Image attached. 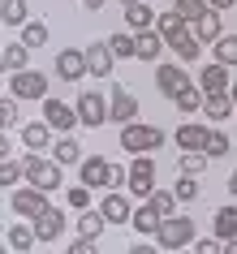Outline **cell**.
<instances>
[{"mask_svg": "<svg viewBox=\"0 0 237 254\" xmlns=\"http://www.w3.org/2000/svg\"><path fill=\"white\" fill-rule=\"evenodd\" d=\"M194 233H198V224L190 215H164L159 228H156V246L159 250H185L194 241Z\"/></svg>", "mask_w": 237, "mask_h": 254, "instance_id": "cell-1", "label": "cell"}, {"mask_svg": "<svg viewBox=\"0 0 237 254\" xmlns=\"http://www.w3.org/2000/svg\"><path fill=\"white\" fill-rule=\"evenodd\" d=\"M159 147H164V129H159V125H143V121L121 125V151L147 155V151H159Z\"/></svg>", "mask_w": 237, "mask_h": 254, "instance_id": "cell-2", "label": "cell"}, {"mask_svg": "<svg viewBox=\"0 0 237 254\" xmlns=\"http://www.w3.org/2000/svg\"><path fill=\"white\" fill-rule=\"evenodd\" d=\"M22 164H26V181H30V186L48 190V194L65 186V177H61V168H65V164H56V160H43L39 151H30V155H26Z\"/></svg>", "mask_w": 237, "mask_h": 254, "instance_id": "cell-3", "label": "cell"}, {"mask_svg": "<svg viewBox=\"0 0 237 254\" xmlns=\"http://www.w3.org/2000/svg\"><path fill=\"white\" fill-rule=\"evenodd\" d=\"M48 207H52V202H48V190L30 186V181H26L22 190H13V194H9V211L22 215V220H39Z\"/></svg>", "mask_w": 237, "mask_h": 254, "instance_id": "cell-4", "label": "cell"}, {"mask_svg": "<svg viewBox=\"0 0 237 254\" xmlns=\"http://www.w3.org/2000/svg\"><path fill=\"white\" fill-rule=\"evenodd\" d=\"M74 108H78V121L86 125V129H99L104 121H112V108H108V99L99 91H82Z\"/></svg>", "mask_w": 237, "mask_h": 254, "instance_id": "cell-5", "label": "cell"}, {"mask_svg": "<svg viewBox=\"0 0 237 254\" xmlns=\"http://www.w3.org/2000/svg\"><path fill=\"white\" fill-rule=\"evenodd\" d=\"M52 69H56V78H61V82H82L86 73H91V65H86V48H61Z\"/></svg>", "mask_w": 237, "mask_h": 254, "instance_id": "cell-6", "label": "cell"}, {"mask_svg": "<svg viewBox=\"0 0 237 254\" xmlns=\"http://www.w3.org/2000/svg\"><path fill=\"white\" fill-rule=\"evenodd\" d=\"M9 91L17 99H48V78L39 69H17V73H9Z\"/></svg>", "mask_w": 237, "mask_h": 254, "instance_id": "cell-7", "label": "cell"}, {"mask_svg": "<svg viewBox=\"0 0 237 254\" xmlns=\"http://www.w3.org/2000/svg\"><path fill=\"white\" fill-rule=\"evenodd\" d=\"M151 190H156V160L147 151V155H134V164H130V194L151 198Z\"/></svg>", "mask_w": 237, "mask_h": 254, "instance_id": "cell-8", "label": "cell"}, {"mask_svg": "<svg viewBox=\"0 0 237 254\" xmlns=\"http://www.w3.org/2000/svg\"><path fill=\"white\" fill-rule=\"evenodd\" d=\"M43 121H48V125H52L56 134H69V129H74V125H82V121H78V108H69V104H61V99H52V95H48V99H43Z\"/></svg>", "mask_w": 237, "mask_h": 254, "instance_id": "cell-9", "label": "cell"}, {"mask_svg": "<svg viewBox=\"0 0 237 254\" xmlns=\"http://www.w3.org/2000/svg\"><path fill=\"white\" fill-rule=\"evenodd\" d=\"M156 91L159 95H168V99H177V95L185 91V86H190V73H185L181 65H156Z\"/></svg>", "mask_w": 237, "mask_h": 254, "instance_id": "cell-10", "label": "cell"}, {"mask_svg": "<svg viewBox=\"0 0 237 254\" xmlns=\"http://www.w3.org/2000/svg\"><path fill=\"white\" fill-rule=\"evenodd\" d=\"M86 65H91V73H95L99 82L112 78V65H117V52H112V43H108V39L86 43Z\"/></svg>", "mask_w": 237, "mask_h": 254, "instance_id": "cell-11", "label": "cell"}, {"mask_svg": "<svg viewBox=\"0 0 237 254\" xmlns=\"http://www.w3.org/2000/svg\"><path fill=\"white\" fill-rule=\"evenodd\" d=\"M108 108H112V121H117V125H130V121L138 117V99H134L130 86H121V82H112V91H108Z\"/></svg>", "mask_w": 237, "mask_h": 254, "instance_id": "cell-12", "label": "cell"}, {"mask_svg": "<svg viewBox=\"0 0 237 254\" xmlns=\"http://www.w3.org/2000/svg\"><path fill=\"white\" fill-rule=\"evenodd\" d=\"M164 43H168V39H164L156 26H151V30H138V35H134V56H138V61H147V65H159Z\"/></svg>", "mask_w": 237, "mask_h": 254, "instance_id": "cell-13", "label": "cell"}, {"mask_svg": "<svg viewBox=\"0 0 237 254\" xmlns=\"http://www.w3.org/2000/svg\"><path fill=\"white\" fill-rule=\"evenodd\" d=\"M99 211H104L108 224H130L134 220V207H130V198H125L121 190H108L104 198H99Z\"/></svg>", "mask_w": 237, "mask_h": 254, "instance_id": "cell-14", "label": "cell"}, {"mask_svg": "<svg viewBox=\"0 0 237 254\" xmlns=\"http://www.w3.org/2000/svg\"><path fill=\"white\" fill-rule=\"evenodd\" d=\"M78 181L82 186H108V181H112V164L104 160V155H86V160L78 164Z\"/></svg>", "mask_w": 237, "mask_h": 254, "instance_id": "cell-15", "label": "cell"}, {"mask_svg": "<svg viewBox=\"0 0 237 254\" xmlns=\"http://www.w3.org/2000/svg\"><path fill=\"white\" fill-rule=\"evenodd\" d=\"M177 147L181 151H203L207 147V138H211V129L203 125V121H185V125H177Z\"/></svg>", "mask_w": 237, "mask_h": 254, "instance_id": "cell-16", "label": "cell"}, {"mask_svg": "<svg viewBox=\"0 0 237 254\" xmlns=\"http://www.w3.org/2000/svg\"><path fill=\"white\" fill-rule=\"evenodd\" d=\"M52 125L48 121H30V125H22V147L26 151H52Z\"/></svg>", "mask_w": 237, "mask_h": 254, "instance_id": "cell-17", "label": "cell"}, {"mask_svg": "<svg viewBox=\"0 0 237 254\" xmlns=\"http://www.w3.org/2000/svg\"><path fill=\"white\" fill-rule=\"evenodd\" d=\"M30 224H35L39 241H61V233H65V211H61V207H48V211H43L39 220H30Z\"/></svg>", "mask_w": 237, "mask_h": 254, "instance_id": "cell-18", "label": "cell"}, {"mask_svg": "<svg viewBox=\"0 0 237 254\" xmlns=\"http://www.w3.org/2000/svg\"><path fill=\"white\" fill-rule=\"evenodd\" d=\"M168 48L177 52V61H181V65H190V61H198V52H203V39L185 26L181 35H172V39H168Z\"/></svg>", "mask_w": 237, "mask_h": 254, "instance_id": "cell-19", "label": "cell"}, {"mask_svg": "<svg viewBox=\"0 0 237 254\" xmlns=\"http://www.w3.org/2000/svg\"><path fill=\"white\" fill-rule=\"evenodd\" d=\"M233 95L229 91H207L203 95V117L207 121H224V117H233Z\"/></svg>", "mask_w": 237, "mask_h": 254, "instance_id": "cell-20", "label": "cell"}, {"mask_svg": "<svg viewBox=\"0 0 237 254\" xmlns=\"http://www.w3.org/2000/svg\"><path fill=\"white\" fill-rule=\"evenodd\" d=\"M35 241H39L35 224H9V233H4V246H9L13 254H30V250H35Z\"/></svg>", "mask_w": 237, "mask_h": 254, "instance_id": "cell-21", "label": "cell"}, {"mask_svg": "<svg viewBox=\"0 0 237 254\" xmlns=\"http://www.w3.org/2000/svg\"><path fill=\"white\" fill-rule=\"evenodd\" d=\"M198 86H203V91H229V86H233L229 65H220V61H216V65H203L198 69Z\"/></svg>", "mask_w": 237, "mask_h": 254, "instance_id": "cell-22", "label": "cell"}, {"mask_svg": "<svg viewBox=\"0 0 237 254\" xmlns=\"http://www.w3.org/2000/svg\"><path fill=\"white\" fill-rule=\"evenodd\" d=\"M190 30H194L203 43H216V39L224 35V26H220V9H207L203 17H194V22H190Z\"/></svg>", "mask_w": 237, "mask_h": 254, "instance_id": "cell-23", "label": "cell"}, {"mask_svg": "<svg viewBox=\"0 0 237 254\" xmlns=\"http://www.w3.org/2000/svg\"><path fill=\"white\" fill-rule=\"evenodd\" d=\"M52 160H56V164H82L86 155H82V142H78L74 134H61V138L52 142Z\"/></svg>", "mask_w": 237, "mask_h": 254, "instance_id": "cell-24", "label": "cell"}, {"mask_svg": "<svg viewBox=\"0 0 237 254\" xmlns=\"http://www.w3.org/2000/svg\"><path fill=\"white\" fill-rule=\"evenodd\" d=\"M159 220H164V215H159L151 202H143V207H134V220H130V224H134V233H143V237H156Z\"/></svg>", "mask_w": 237, "mask_h": 254, "instance_id": "cell-25", "label": "cell"}, {"mask_svg": "<svg viewBox=\"0 0 237 254\" xmlns=\"http://www.w3.org/2000/svg\"><path fill=\"white\" fill-rule=\"evenodd\" d=\"M156 17H159L156 9L138 0V4H130V9H125V26H130L134 35H138V30H151V26H156Z\"/></svg>", "mask_w": 237, "mask_h": 254, "instance_id": "cell-26", "label": "cell"}, {"mask_svg": "<svg viewBox=\"0 0 237 254\" xmlns=\"http://www.w3.org/2000/svg\"><path fill=\"white\" fill-rule=\"evenodd\" d=\"M26 56H30V48H26L22 39H17V43H4V52H0V65H4V73L26 69Z\"/></svg>", "mask_w": 237, "mask_h": 254, "instance_id": "cell-27", "label": "cell"}, {"mask_svg": "<svg viewBox=\"0 0 237 254\" xmlns=\"http://www.w3.org/2000/svg\"><path fill=\"white\" fill-rule=\"evenodd\" d=\"M211 228H216V237H220V241L237 237V207H220L216 220H211Z\"/></svg>", "mask_w": 237, "mask_h": 254, "instance_id": "cell-28", "label": "cell"}, {"mask_svg": "<svg viewBox=\"0 0 237 254\" xmlns=\"http://www.w3.org/2000/svg\"><path fill=\"white\" fill-rule=\"evenodd\" d=\"M203 95H207V91H203V86H194V82H190V86H185V91L177 95V99H172V104L181 108L185 117H194V112H203Z\"/></svg>", "mask_w": 237, "mask_h": 254, "instance_id": "cell-29", "label": "cell"}, {"mask_svg": "<svg viewBox=\"0 0 237 254\" xmlns=\"http://www.w3.org/2000/svg\"><path fill=\"white\" fill-rule=\"evenodd\" d=\"M0 22L4 26H26V0H0Z\"/></svg>", "mask_w": 237, "mask_h": 254, "instance_id": "cell-30", "label": "cell"}, {"mask_svg": "<svg viewBox=\"0 0 237 254\" xmlns=\"http://www.w3.org/2000/svg\"><path fill=\"white\" fill-rule=\"evenodd\" d=\"M104 228H108V220H104V211H99V207H95V211L86 207V211L78 215V233H86V237H99Z\"/></svg>", "mask_w": 237, "mask_h": 254, "instance_id": "cell-31", "label": "cell"}, {"mask_svg": "<svg viewBox=\"0 0 237 254\" xmlns=\"http://www.w3.org/2000/svg\"><path fill=\"white\" fill-rule=\"evenodd\" d=\"M207 160H211L207 151H181V160H177V164H181V173L203 177V173H207Z\"/></svg>", "mask_w": 237, "mask_h": 254, "instance_id": "cell-32", "label": "cell"}, {"mask_svg": "<svg viewBox=\"0 0 237 254\" xmlns=\"http://www.w3.org/2000/svg\"><path fill=\"white\" fill-rule=\"evenodd\" d=\"M185 26H190V22H185V17L177 13V9H172V13H159V17H156V30L164 35V39H172V35H181Z\"/></svg>", "mask_w": 237, "mask_h": 254, "instance_id": "cell-33", "label": "cell"}, {"mask_svg": "<svg viewBox=\"0 0 237 254\" xmlns=\"http://www.w3.org/2000/svg\"><path fill=\"white\" fill-rule=\"evenodd\" d=\"M147 202H151L159 215H177V202H181V198H177L172 190H151V198H147Z\"/></svg>", "mask_w": 237, "mask_h": 254, "instance_id": "cell-34", "label": "cell"}, {"mask_svg": "<svg viewBox=\"0 0 237 254\" xmlns=\"http://www.w3.org/2000/svg\"><path fill=\"white\" fill-rule=\"evenodd\" d=\"M108 43H112L117 61H130L134 56V30H117V35H108Z\"/></svg>", "mask_w": 237, "mask_h": 254, "instance_id": "cell-35", "label": "cell"}, {"mask_svg": "<svg viewBox=\"0 0 237 254\" xmlns=\"http://www.w3.org/2000/svg\"><path fill=\"white\" fill-rule=\"evenodd\" d=\"M22 43H26L30 52L43 48V43H48V26H43V22H26V26H22Z\"/></svg>", "mask_w": 237, "mask_h": 254, "instance_id": "cell-36", "label": "cell"}, {"mask_svg": "<svg viewBox=\"0 0 237 254\" xmlns=\"http://www.w3.org/2000/svg\"><path fill=\"white\" fill-rule=\"evenodd\" d=\"M216 61L220 65H237V35H220L216 39Z\"/></svg>", "mask_w": 237, "mask_h": 254, "instance_id": "cell-37", "label": "cell"}, {"mask_svg": "<svg viewBox=\"0 0 237 254\" xmlns=\"http://www.w3.org/2000/svg\"><path fill=\"white\" fill-rule=\"evenodd\" d=\"M172 9H177L185 22H194V17H203L211 9V0H172Z\"/></svg>", "mask_w": 237, "mask_h": 254, "instance_id": "cell-38", "label": "cell"}, {"mask_svg": "<svg viewBox=\"0 0 237 254\" xmlns=\"http://www.w3.org/2000/svg\"><path fill=\"white\" fill-rule=\"evenodd\" d=\"M22 177H26V164H17L13 155H4V160H0V181H4V186H17Z\"/></svg>", "mask_w": 237, "mask_h": 254, "instance_id": "cell-39", "label": "cell"}, {"mask_svg": "<svg viewBox=\"0 0 237 254\" xmlns=\"http://www.w3.org/2000/svg\"><path fill=\"white\" fill-rule=\"evenodd\" d=\"M211 155V160H224L229 151H233V142H229V134H220V129H211V138H207V147H203Z\"/></svg>", "mask_w": 237, "mask_h": 254, "instance_id": "cell-40", "label": "cell"}, {"mask_svg": "<svg viewBox=\"0 0 237 254\" xmlns=\"http://www.w3.org/2000/svg\"><path fill=\"white\" fill-rule=\"evenodd\" d=\"M172 194H177L181 202H194V198H198V177L181 173V177H177V186H172Z\"/></svg>", "mask_w": 237, "mask_h": 254, "instance_id": "cell-41", "label": "cell"}, {"mask_svg": "<svg viewBox=\"0 0 237 254\" xmlns=\"http://www.w3.org/2000/svg\"><path fill=\"white\" fill-rule=\"evenodd\" d=\"M65 202L69 207H74V211H86V207H91V186H69V194H65Z\"/></svg>", "mask_w": 237, "mask_h": 254, "instance_id": "cell-42", "label": "cell"}, {"mask_svg": "<svg viewBox=\"0 0 237 254\" xmlns=\"http://www.w3.org/2000/svg\"><path fill=\"white\" fill-rule=\"evenodd\" d=\"M0 125H4V129H9V125H17V95H13V91L0 99Z\"/></svg>", "mask_w": 237, "mask_h": 254, "instance_id": "cell-43", "label": "cell"}, {"mask_svg": "<svg viewBox=\"0 0 237 254\" xmlns=\"http://www.w3.org/2000/svg\"><path fill=\"white\" fill-rule=\"evenodd\" d=\"M125 186H130V168L112 164V181H108V190H125Z\"/></svg>", "mask_w": 237, "mask_h": 254, "instance_id": "cell-44", "label": "cell"}, {"mask_svg": "<svg viewBox=\"0 0 237 254\" xmlns=\"http://www.w3.org/2000/svg\"><path fill=\"white\" fill-rule=\"evenodd\" d=\"M95 241H99V237H86V233H82V237L69 246V254H95Z\"/></svg>", "mask_w": 237, "mask_h": 254, "instance_id": "cell-45", "label": "cell"}, {"mask_svg": "<svg viewBox=\"0 0 237 254\" xmlns=\"http://www.w3.org/2000/svg\"><path fill=\"white\" fill-rule=\"evenodd\" d=\"M220 246H224L220 237H203V241H198V254H216V250H220Z\"/></svg>", "mask_w": 237, "mask_h": 254, "instance_id": "cell-46", "label": "cell"}, {"mask_svg": "<svg viewBox=\"0 0 237 254\" xmlns=\"http://www.w3.org/2000/svg\"><path fill=\"white\" fill-rule=\"evenodd\" d=\"M104 4H108V0H82V9H86V13H99Z\"/></svg>", "mask_w": 237, "mask_h": 254, "instance_id": "cell-47", "label": "cell"}, {"mask_svg": "<svg viewBox=\"0 0 237 254\" xmlns=\"http://www.w3.org/2000/svg\"><path fill=\"white\" fill-rule=\"evenodd\" d=\"M233 4H237V0H211V9H220V13H224V9H233Z\"/></svg>", "mask_w": 237, "mask_h": 254, "instance_id": "cell-48", "label": "cell"}, {"mask_svg": "<svg viewBox=\"0 0 237 254\" xmlns=\"http://www.w3.org/2000/svg\"><path fill=\"white\" fill-rule=\"evenodd\" d=\"M229 194H233V198H237V168H233V173H229Z\"/></svg>", "mask_w": 237, "mask_h": 254, "instance_id": "cell-49", "label": "cell"}, {"mask_svg": "<svg viewBox=\"0 0 237 254\" xmlns=\"http://www.w3.org/2000/svg\"><path fill=\"white\" fill-rule=\"evenodd\" d=\"M224 254H237V237H229V241H224Z\"/></svg>", "mask_w": 237, "mask_h": 254, "instance_id": "cell-50", "label": "cell"}, {"mask_svg": "<svg viewBox=\"0 0 237 254\" xmlns=\"http://www.w3.org/2000/svg\"><path fill=\"white\" fill-rule=\"evenodd\" d=\"M229 95H233V104H237V82H233V86H229Z\"/></svg>", "mask_w": 237, "mask_h": 254, "instance_id": "cell-51", "label": "cell"}, {"mask_svg": "<svg viewBox=\"0 0 237 254\" xmlns=\"http://www.w3.org/2000/svg\"><path fill=\"white\" fill-rule=\"evenodd\" d=\"M121 4H125V9H130V4H138V0H121Z\"/></svg>", "mask_w": 237, "mask_h": 254, "instance_id": "cell-52", "label": "cell"}]
</instances>
